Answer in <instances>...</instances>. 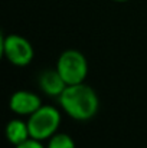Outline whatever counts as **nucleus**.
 <instances>
[{"label":"nucleus","instance_id":"obj_1","mask_svg":"<svg viewBox=\"0 0 147 148\" xmlns=\"http://www.w3.org/2000/svg\"><path fill=\"white\" fill-rule=\"evenodd\" d=\"M59 105L62 111L75 121H88L95 116L99 108V99L97 92L82 84L68 85L59 95Z\"/></svg>","mask_w":147,"mask_h":148},{"label":"nucleus","instance_id":"obj_2","mask_svg":"<svg viewBox=\"0 0 147 148\" xmlns=\"http://www.w3.org/2000/svg\"><path fill=\"white\" fill-rule=\"evenodd\" d=\"M59 125H61V112L52 105H42L28 119L30 138L38 141L49 140L52 135L58 132Z\"/></svg>","mask_w":147,"mask_h":148},{"label":"nucleus","instance_id":"obj_3","mask_svg":"<svg viewBox=\"0 0 147 148\" xmlns=\"http://www.w3.org/2000/svg\"><path fill=\"white\" fill-rule=\"evenodd\" d=\"M56 69L66 85H77L85 81L88 75V62L79 50L68 49L58 58Z\"/></svg>","mask_w":147,"mask_h":148},{"label":"nucleus","instance_id":"obj_4","mask_svg":"<svg viewBox=\"0 0 147 148\" xmlns=\"http://www.w3.org/2000/svg\"><path fill=\"white\" fill-rule=\"evenodd\" d=\"M1 52L3 56L14 66L25 68L28 66L35 56L33 46L30 42L19 35L1 36Z\"/></svg>","mask_w":147,"mask_h":148},{"label":"nucleus","instance_id":"obj_5","mask_svg":"<svg viewBox=\"0 0 147 148\" xmlns=\"http://www.w3.org/2000/svg\"><path fill=\"white\" fill-rule=\"evenodd\" d=\"M10 109L20 116H30L42 106L41 98L30 91H16L9 101Z\"/></svg>","mask_w":147,"mask_h":148},{"label":"nucleus","instance_id":"obj_6","mask_svg":"<svg viewBox=\"0 0 147 148\" xmlns=\"http://www.w3.org/2000/svg\"><path fill=\"white\" fill-rule=\"evenodd\" d=\"M38 84H39V88L46 95H49V97H56V98H59V95L68 86L66 82L63 81V78L61 76V73L58 72V69L43 71L39 75Z\"/></svg>","mask_w":147,"mask_h":148},{"label":"nucleus","instance_id":"obj_7","mask_svg":"<svg viewBox=\"0 0 147 148\" xmlns=\"http://www.w3.org/2000/svg\"><path fill=\"white\" fill-rule=\"evenodd\" d=\"M6 138L12 145H19V144L28 141L30 138L28 121L26 122L22 119L9 121V124L6 125Z\"/></svg>","mask_w":147,"mask_h":148},{"label":"nucleus","instance_id":"obj_8","mask_svg":"<svg viewBox=\"0 0 147 148\" xmlns=\"http://www.w3.org/2000/svg\"><path fill=\"white\" fill-rule=\"evenodd\" d=\"M46 148H75V143L68 134L56 132L48 140Z\"/></svg>","mask_w":147,"mask_h":148},{"label":"nucleus","instance_id":"obj_9","mask_svg":"<svg viewBox=\"0 0 147 148\" xmlns=\"http://www.w3.org/2000/svg\"><path fill=\"white\" fill-rule=\"evenodd\" d=\"M14 148H46L42 141H38V140H33V138H29L28 141L19 144V145H14Z\"/></svg>","mask_w":147,"mask_h":148},{"label":"nucleus","instance_id":"obj_10","mask_svg":"<svg viewBox=\"0 0 147 148\" xmlns=\"http://www.w3.org/2000/svg\"><path fill=\"white\" fill-rule=\"evenodd\" d=\"M112 1H118V3H123V1H128V0H112Z\"/></svg>","mask_w":147,"mask_h":148}]
</instances>
